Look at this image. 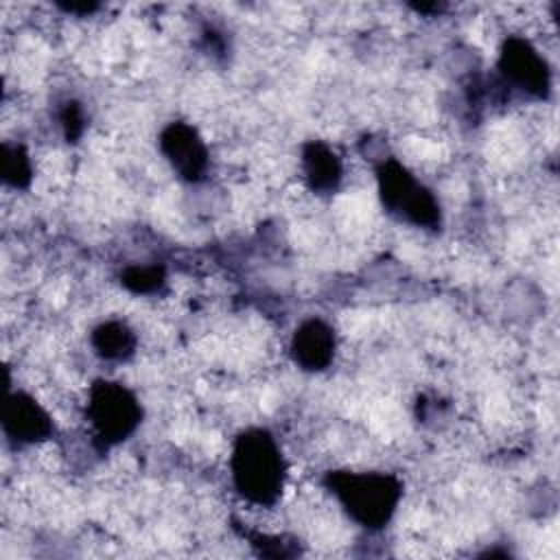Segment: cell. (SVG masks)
<instances>
[{"label": "cell", "mask_w": 560, "mask_h": 560, "mask_svg": "<svg viewBox=\"0 0 560 560\" xmlns=\"http://www.w3.org/2000/svg\"><path fill=\"white\" fill-rule=\"evenodd\" d=\"M230 475L234 490L254 505H273L287 481V462L267 429H245L232 444Z\"/></svg>", "instance_id": "6da1fadb"}, {"label": "cell", "mask_w": 560, "mask_h": 560, "mask_svg": "<svg viewBox=\"0 0 560 560\" xmlns=\"http://www.w3.org/2000/svg\"><path fill=\"white\" fill-rule=\"evenodd\" d=\"M324 483L343 512L368 529L389 523L402 497L400 479L381 470H330Z\"/></svg>", "instance_id": "7a4b0ae2"}, {"label": "cell", "mask_w": 560, "mask_h": 560, "mask_svg": "<svg viewBox=\"0 0 560 560\" xmlns=\"http://www.w3.org/2000/svg\"><path fill=\"white\" fill-rule=\"evenodd\" d=\"M376 188L381 203L389 214L416 228H440L442 210L438 197L422 182H418L402 162L385 158L376 166Z\"/></svg>", "instance_id": "3957f363"}, {"label": "cell", "mask_w": 560, "mask_h": 560, "mask_svg": "<svg viewBox=\"0 0 560 560\" xmlns=\"http://www.w3.org/2000/svg\"><path fill=\"white\" fill-rule=\"evenodd\" d=\"M88 422L101 446H116L131 438L142 422L136 394L116 381H96L88 394Z\"/></svg>", "instance_id": "277c9868"}, {"label": "cell", "mask_w": 560, "mask_h": 560, "mask_svg": "<svg viewBox=\"0 0 560 560\" xmlns=\"http://www.w3.org/2000/svg\"><path fill=\"white\" fill-rule=\"evenodd\" d=\"M499 70L510 85L534 98H547L551 90V70L547 61L525 37H505L499 50Z\"/></svg>", "instance_id": "5b68a950"}, {"label": "cell", "mask_w": 560, "mask_h": 560, "mask_svg": "<svg viewBox=\"0 0 560 560\" xmlns=\"http://www.w3.org/2000/svg\"><path fill=\"white\" fill-rule=\"evenodd\" d=\"M158 144L164 160L171 164V168L177 173L179 179L188 184H197L206 177L210 153L203 138L192 125L182 120L168 122L160 131Z\"/></svg>", "instance_id": "8992f818"}, {"label": "cell", "mask_w": 560, "mask_h": 560, "mask_svg": "<svg viewBox=\"0 0 560 560\" xmlns=\"http://www.w3.org/2000/svg\"><path fill=\"white\" fill-rule=\"evenodd\" d=\"M2 431L15 444H37L55 433L52 416L26 392H9L2 405Z\"/></svg>", "instance_id": "52a82bcc"}, {"label": "cell", "mask_w": 560, "mask_h": 560, "mask_svg": "<svg viewBox=\"0 0 560 560\" xmlns=\"http://www.w3.org/2000/svg\"><path fill=\"white\" fill-rule=\"evenodd\" d=\"M289 350L295 365H300L306 372H322L335 359V330L328 322L319 317H308L293 330Z\"/></svg>", "instance_id": "ba28073f"}, {"label": "cell", "mask_w": 560, "mask_h": 560, "mask_svg": "<svg viewBox=\"0 0 560 560\" xmlns=\"http://www.w3.org/2000/svg\"><path fill=\"white\" fill-rule=\"evenodd\" d=\"M302 173L313 192L330 195L341 184L343 166L332 147L322 140H311L302 147Z\"/></svg>", "instance_id": "9c48e42d"}, {"label": "cell", "mask_w": 560, "mask_h": 560, "mask_svg": "<svg viewBox=\"0 0 560 560\" xmlns=\"http://www.w3.org/2000/svg\"><path fill=\"white\" fill-rule=\"evenodd\" d=\"M94 352L105 361H127L136 352V332L120 319H107L94 326L90 335Z\"/></svg>", "instance_id": "30bf717a"}, {"label": "cell", "mask_w": 560, "mask_h": 560, "mask_svg": "<svg viewBox=\"0 0 560 560\" xmlns=\"http://www.w3.org/2000/svg\"><path fill=\"white\" fill-rule=\"evenodd\" d=\"M0 175L11 188H26L33 179V162L24 144L2 142L0 149Z\"/></svg>", "instance_id": "8fae6325"}, {"label": "cell", "mask_w": 560, "mask_h": 560, "mask_svg": "<svg viewBox=\"0 0 560 560\" xmlns=\"http://www.w3.org/2000/svg\"><path fill=\"white\" fill-rule=\"evenodd\" d=\"M120 282L136 295H149L164 287L166 271L162 265H131L120 273Z\"/></svg>", "instance_id": "7c38bea8"}, {"label": "cell", "mask_w": 560, "mask_h": 560, "mask_svg": "<svg viewBox=\"0 0 560 560\" xmlns=\"http://www.w3.org/2000/svg\"><path fill=\"white\" fill-rule=\"evenodd\" d=\"M59 125H61L63 138L68 142H77L85 131V114H83L81 103H77V101L63 103V107L59 112Z\"/></svg>", "instance_id": "4fadbf2b"}, {"label": "cell", "mask_w": 560, "mask_h": 560, "mask_svg": "<svg viewBox=\"0 0 560 560\" xmlns=\"http://www.w3.org/2000/svg\"><path fill=\"white\" fill-rule=\"evenodd\" d=\"M59 7L68 13H79V15H88L98 9L96 2H59Z\"/></svg>", "instance_id": "5bb4252c"}]
</instances>
